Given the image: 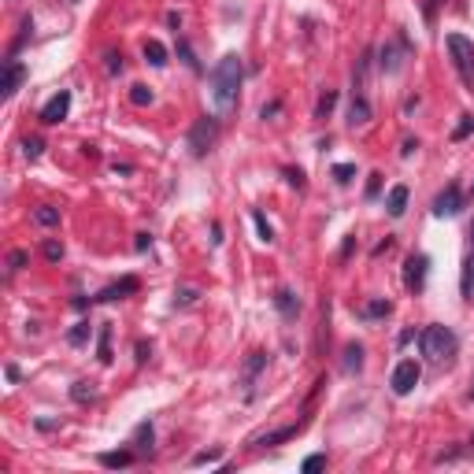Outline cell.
<instances>
[{"mask_svg":"<svg viewBox=\"0 0 474 474\" xmlns=\"http://www.w3.org/2000/svg\"><path fill=\"white\" fill-rule=\"evenodd\" d=\"M241 78H245V67H241V56L237 52H226L215 67H212V89H208V97H212L215 111L219 115H230L233 104H237V89H241Z\"/></svg>","mask_w":474,"mask_h":474,"instance_id":"1","label":"cell"},{"mask_svg":"<svg viewBox=\"0 0 474 474\" xmlns=\"http://www.w3.org/2000/svg\"><path fill=\"white\" fill-rule=\"evenodd\" d=\"M419 341H423V356H426L430 363H449L452 356H456V345H459L449 326H426Z\"/></svg>","mask_w":474,"mask_h":474,"instance_id":"2","label":"cell"},{"mask_svg":"<svg viewBox=\"0 0 474 474\" xmlns=\"http://www.w3.org/2000/svg\"><path fill=\"white\" fill-rule=\"evenodd\" d=\"M445 45H449V52H452V67L459 74V82L474 93V41L463 37V34H449Z\"/></svg>","mask_w":474,"mask_h":474,"instance_id":"3","label":"cell"},{"mask_svg":"<svg viewBox=\"0 0 474 474\" xmlns=\"http://www.w3.org/2000/svg\"><path fill=\"white\" fill-rule=\"evenodd\" d=\"M212 144H215V118L204 115V118H196L193 130H189V149H193V156H208Z\"/></svg>","mask_w":474,"mask_h":474,"instance_id":"4","label":"cell"},{"mask_svg":"<svg viewBox=\"0 0 474 474\" xmlns=\"http://www.w3.org/2000/svg\"><path fill=\"white\" fill-rule=\"evenodd\" d=\"M419 378H423V371H419V363L415 360H400L397 367H393V393H397V397H407V393H412L415 386H419Z\"/></svg>","mask_w":474,"mask_h":474,"instance_id":"5","label":"cell"},{"mask_svg":"<svg viewBox=\"0 0 474 474\" xmlns=\"http://www.w3.org/2000/svg\"><path fill=\"white\" fill-rule=\"evenodd\" d=\"M459 212H463V193H459V186H445L433 196V215L438 219H449V215H459Z\"/></svg>","mask_w":474,"mask_h":474,"instance_id":"6","label":"cell"},{"mask_svg":"<svg viewBox=\"0 0 474 474\" xmlns=\"http://www.w3.org/2000/svg\"><path fill=\"white\" fill-rule=\"evenodd\" d=\"M426 267H430V259L419 252V256H407L404 263V285L412 289V293H423V285H426Z\"/></svg>","mask_w":474,"mask_h":474,"instance_id":"7","label":"cell"},{"mask_svg":"<svg viewBox=\"0 0 474 474\" xmlns=\"http://www.w3.org/2000/svg\"><path fill=\"white\" fill-rule=\"evenodd\" d=\"M67 111H71V93H67V89H60V93L41 108V123H45V126H56V123H63V118H67Z\"/></svg>","mask_w":474,"mask_h":474,"instance_id":"8","label":"cell"},{"mask_svg":"<svg viewBox=\"0 0 474 474\" xmlns=\"http://www.w3.org/2000/svg\"><path fill=\"white\" fill-rule=\"evenodd\" d=\"M26 82V67H22V63H15V60H8L4 63V82H0V97H15L19 93V86Z\"/></svg>","mask_w":474,"mask_h":474,"instance_id":"9","label":"cell"},{"mask_svg":"<svg viewBox=\"0 0 474 474\" xmlns=\"http://www.w3.org/2000/svg\"><path fill=\"white\" fill-rule=\"evenodd\" d=\"M300 430H304V419H300V423H293V426L274 430V433H263V438H256L252 445H256V449H267V445H282V441H289V438H297Z\"/></svg>","mask_w":474,"mask_h":474,"instance_id":"10","label":"cell"},{"mask_svg":"<svg viewBox=\"0 0 474 474\" xmlns=\"http://www.w3.org/2000/svg\"><path fill=\"white\" fill-rule=\"evenodd\" d=\"M126 293H137V278H134V274H130V278H123V282H115V285H108V289H100L93 300L108 304V300H118V297H126Z\"/></svg>","mask_w":474,"mask_h":474,"instance_id":"11","label":"cell"},{"mask_svg":"<svg viewBox=\"0 0 474 474\" xmlns=\"http://www.w3.org/2000/svg\"><path fill=\"white\" fill-rule=\"evenodd\" d=\"M386 212H389L393 219H400V215L407 212V186H393V189H389V196H386Z\"/></svg>","mask_w":474,"mask_h":474,"instance_id":"12","label":"cell"},{"mask_svg":"<svg viewBox=\"0 0 474 474\" xmlns=\"http://www.w3.org/2000/svg\"><path fill=\"white\" fill-rule=\"evenodd\" d=\"M371 123V104H367V97H352L348 104V126H367Z\"/></svg>","mask_w":474,"mask_h":474,"instance_id":"13","label":"cell"},{"mask_svg":"<svg viewBox=\"0 0 474 474\" xmlns=\"http://www.w3.org/2000/svg\"><path fill=\"white\" fill-rule=\"evenodd\" d=\"M274 308H278V311L285 315V319H293V315L300 311V300H297L293 293H289V289H278V293H274Z\"/></svg>","mask_w":474,"mask_h":474,"instance_id":"14","label":"cell"},{"mask_svg":"<svg viewBox=\"0 0 474 474\" xmlns=\"http://www.w3.org/2000/svg\"><path fill=\"white\" fill-rule=\"evenodd\" d=\"M459 293H463V300H470V304H474V252L463 259V278H459Z\"/></svg>","mask_w":474,"mask_h":474,"instance_id":"15","label":"cell"},{"mask_svg":"<svg viewBox=\"0 0 474 474\" xmlns=\"http://www.w3.org/2000/svg\"><path fill=\"white\" fill-rule=\"evenodd\" d=\"M404 67V52L397 48V45H386V48H381V71H400Z\"/></svg>","mask_w":474,"mask_h":474,"instance_id":"16","label":"cell"},{"mask_svg":"<svg viewBox=\"0 0 474 474\" xmlns=\"http://www.w3.org/2000/svg\"><path fill=\"white\" fill-rule=\"evenodd\" d=\"M263 367H267V356H263V352H252V360L245 363V386H248V389H252V381L259 378Z\"/></svg>","mask_w":474,"mask_h":474,"instance_id":"17","label":"cell"},{"mask_svg":"<svg viewBox=\"0 0 474 474\" xmlns=\"http://www.w3.org/2000/svg\"><path fill=\"white\" fill-rule=\"evenodd\" d=\"M34 222H37V226H56V222H60V208L41 204V208L34 212Z\"/></svg>","mask_w":474,"mask_h":474,"instance_id":"18","label":"cell"},{"mask_svg":"<svg viewBox=\"0 0 474 474\" xmlns=\"http://www.w3.org/2000/svg\"><path fill=\"white\" fill-rule=\"evenodd\" d=\"M144 60H149L152 67H163V63H167V48L160 41H144Z\"/></svg>","mask_w":474,"mask_h":474,"instance_id":"19","label":"cell"},{"mask_svg":"<svg viewBox=\"0 0 474 474\" xmlns=\"http://www.w3.org/2000/svg\"><path fill=\"white\" fill-rule=\"evenodd\" d=\"M334 104H337V89H326V93L319 97V104H315V118H326L334 111Z\"/></svg>","mask_w":474,"mask_h":474,"instance_id":"20","label":"cell"},{"mask_svg":"<svg viewBox=\"0 0 474 474\" xmlns=\"http://www.w3.org/2000/svg\"><path fill=\"white\" fill-rule=\"evenodd\" d=\"M363 367V345H348L345 348V371L352 374V371H360Z\"/></svg>","mask_w":474,"mask_h":474,"instance_id":"21","label":"cell"},{"mask_svg":"<svg viewBox=\"0 0 474 474\" xmlns=\"http://www.w3.org/2000/svg\"><path fill=\"white\" fill-rule=\"evenodd\" d=\"M100 463L104 467H130V463H134V452H104Z\"/></svg>","mask_w":474,"mask_h":474,"instance_id":"22","label":"cell"},{"mask_svg":"<svg viewBox=\"0 0 474 474\" xmlns=\"http://www.w3.org/2000/svg\"><path fill=\"white\" fill-rule=\"evenodd\" d=\"M363 319H381V315H389V300H371V304L360 308Z\"/></svg>","mask_w":474,"mask_h":474,"instance_id":"23","label":"cell"},{"mask_svg":"<svg viewBox=\"0 0 474 474\" xmlns=\"http://www.w3.org/2000/svg\"><path fill=\"white\" fill-rule=\"evenodd\" d=\"M71 397L78 404H86V400H93L97 397V389H93V381H74V389H71Z\"/></svg>","mask_w":474,"mask_h":474,"instance_id":"24","label":"cell"},{"mask_svg":"<svg viewBox=\"0 0 474 474\" xmlns=\"http://www.w3.org/2000/svg\"><path fill=\"white\" fill-rule=\"evenodd\" d=\"M26 263H30V252H26V248H15V252L8 256V274H19Z\"/></svg>","mask_w":474,"mask_h":474,"instance_id":"25","label":"cell"},{"mask_svg":"<svg viewBox=\"0 0 474 474\" xmlns=\"http://www.w3.org/2000/svg\"><path fill=\"white\" fill-rule=\"evenodd\" d=\"M100 363H111V330H108V326H104V330H100Z\"/></svg>","mask_w":474,"mask_h":474,"instance_id":"26","label":"cell"},{"mask_svg":"<svg viewBox=\"0 0 474 474\" xmlns=\"http://www.w3.org/2000/svg\"><path fill=\"white\" fill-rule=\"evenodd\" d=\"M130 100H134L137 108H144V104H152V89L149 86H134L130 89Z\"/></svg>","mask_w":474,"mask_h":474,"instance_id":"27","label":"cell"},{"mask_svg":"<svg viewBox=\"0 0 474 474\" xmlns=\"http://www.w3.org/2000/svg\"><path fill=\"white\" fill-rule=\"evenodd\" d=\"M252 222H256V230H259V241H274V230H271V222L263 219L259 212L252 215Z\"/></svg>","mask_w":474,"mask_h":474,"instance_id":"28","label":"cell"},{"mask_svg":"<svg viewBox=\"0 0 474 474\" xmlns=\"http://www.w3.org/2000/svg\"><path fill=\"white\" fill-rule=\"evenodd\" d=\"M134 441H137V449H152V426H149V423H141Z\"/></svg>","mask_w":474,"mask_h":474,"instance_id":"29","label":"cell"},{"mask_svg":"<svg viewBox=\"0 0 474 474\" xmlns=\"http://www.w3.org/2000/svg\"><path fill=\"white\" fill-rule=\"evenodd\" d=\"M41 149H45V144L37 141V137H26V141H22V152H26V160H37V156H41Z\"/></svg>","mask_w":474,"mask_h":474,"instance_id":"30","label":"cell"},{"mask_svg":"<svg viewBox=\"0 0 474 474\" xmlns=\"http://www.w3.org/2000/svg\"><path fill=\"white\" fill-rule=\"evenodd\" d=\"M67 341H71V345H86V341H89V323H78Z\"/></svg>","mask_w":474,"mask_h":474,"instance_id":"31","label":"cell"},{"mask_svg":"<svg viewBox=\"0 0 474 474\" xmlns=\"http://www.w3.org/2000/svg\"><path fill=\"white\" fill-rule=\"evenodd\" d=\"M219 459H222V452H219V449H212V452H196V456H193V467H204V463H219Z\"/></svg>","mask_w":474,"mask_h":474,"instance_id":"32","label":"cell"},{"mask_svg":"<svg viewBox=\"0 0 474 474\" xmlns=\"http://www.w3.org/2000/svg\"><path fill=\"white\" fill-rule=\"evenodd\" d=\"M175 304H178V308L196 304V289H178V293H175Z\"/></svg>","mask_w":474,"mask_h":474,"instance_id":"33","label":"cell"},{"mask_svg":"<svg viewBox=\"0 0 474 474\" xmlns=\"http://www.w3.org/2000/svg\"><path fill=\"white\" fill-rule=\"evenodd\" d=\"M352 175H356L352 163H337V167H334V178L341 182V186H345V182H352Z\"/></svg>","mask_w":474,"mask_h":474,"instance_id":"34","label":"cell"},{"mask_svg":"<svg viewBox=\"0 0 474 474\" xmlns=\"http://www.w3.org/2000/svg\"><path fill=\"white\" fill-rule=\"evenodd\" d=\"M470 130H474V115H463V123L456 126V134H452V137H456V141H463V137L470 134Z\"/></svg>","mask_w":474,"mask_h":474,"instance_id":"35","label":"cell"},{"mask_svg":"<svg viewBox=\"0 0 474 474\" xmlns=\"http://www.w3.org/2000/svg\"><path fill=\"white\" fill-rule=\"evenodd\" d=\"M45 259H52V263L63 259V245L60 241H45Z\"/></svg>","mask_w":474,"mask_h":474,"instance_id":"36","label":"cell"},{"mask_svg":"<svg viewBox=\"0 0 474 474\" xmlns=\"http://www.w3.org/2000/svg\"><path fill=\"white\" fill-rule=\"evenodd\" d=\"M319 467H326V456H323V452H315V456H308V459H304V470H308V474H311V470H319Z\"/></svg>","mask_w":474,"mask_h":474,"instance_id":"37","label":"cell"},{"mask_svg":"<svg viewBox=\"0 0 474 474\" xmlns=\"http://www.w3.org/2000/svg\"><path fill=\"white\" fill-rule=\"evenodd\" d=\"M108 74H123V56L118 52H108Z\"/></svg>","mask_w":474,"mask_h":474,"instance_id":"38","label":"cell"},{"mask_svg":"<svg viewBox=\"0 0 474 474\" xmlns=\"http://www.w3.org/2000/svg\"><path fill=\"white\" fill-rule=\"evenodd\" d=\"M285 178H289V186L304 189V175H300V170H289V167H285Z\"/></svg>","mask_w":474,"mask_h":474,"instance_id":"39","label":"cell"},{"mask_svg":"<svg viewBox=\"0 0 474 474\" xmlns=\"http://www.w3.org/2000/svg\"><path fill=\"white\" fill-rule=\"evenodd\" d=\"M378 178H381V175H371V186H367V196H378V186H381Z\"/></svg>","mask_w":474,"mask_h":474,"instance_id":"40","label":"cell"},{"mask_svg":"<svg viewBox=\"0 0 474 474\" xmlns=\"http://www.w3.org/2000/svg\"><path fill=\"white\" fill-rule=\"evenodd\" d=\"M415 149H419V141H412V137H407V141H404V149H400V156H412Z\"/></svg>","mask_w":474,"mask_h":474,"instance_id":"41","label":"cell"},{"mask_svg":"<svg viewBox=\"0 0 474 474\" xmlns=\"http://www.w3.org/2000/svg\"><path fill=\"white\" fill-rule=\"evenodd\" d=\"M470 237H474V226H470Z\"/></svg>","mask_w":474,"mask_h":474,"instance_id":"42","label":"cell"}]
</instances>
